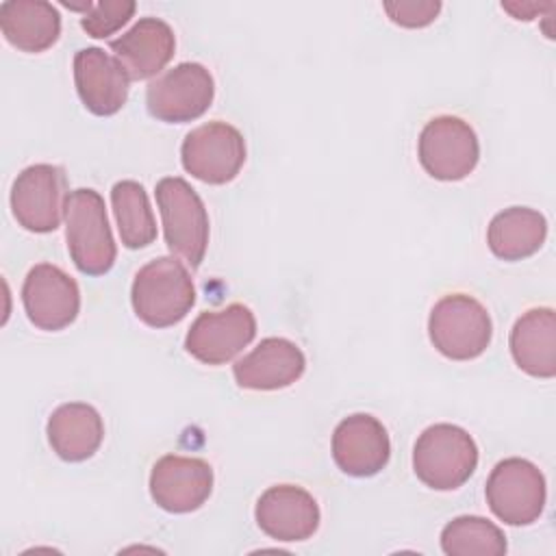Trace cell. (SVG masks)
Masks as SVG:
<instances>
[{
    "label": "cell",
    "mask_w": 556,
    "mask_h": 556,
    "mask_svg": "<svg viewBox=\"0 0 556 556\" xmlns=\"http://www.w3.org/2000/svg\"><path fill=\"white\" fill-rule=\"evenodd\" d=\"M254 334V313L235 302L222 311L200 313L185 337V350L204 365H224L250 345Z\"/></svg>",
    "instance_id": "8fae6325"
},
{
    "label": "cell",
    "mask_w": 556,
    "mask_h": 556,
    "mask_svg": "<svg viewBox=\"0 0 556 556\" xmlns=\"http://www.w3.org/2000/svg\"><path fill=\"white\" fill-rule=\"evenodd\" d=\"M46 432L59 458L80 463L98 452L104 439V424L91 404L70 402L52 410Z\"/></svg>",
    "instance_id": "ffe728a7"
},
{
    "label": "cell",
    "mask_w": 556,
    "mask_h": 556,
    "mask_svg": "<svg viewBox=\"0 0 556 556\" xmlns=\"http://www.w3.org/2000/svg\"><path fill=\"white\" fill-rule=\"evenodd\" d=\"M130 302L146 326L167 328L187 317L195 304V287L178 258L159 256L135 274Z\"/></svg>",
    "instance_id": "6da1fadb"
},
{
    "label": "cell",
    "mask_w": 556,
    "mask_h": 556,
    "mask_svg": "<svg viewBox=\"0 0 556 556\" xmlns=\"http://www.w3.org/2000/svg\"><path fill=\"white\" fill-rule=\"evenodd\" d=\"M215 96L211 72L200 63H178L146 89L148 113L165 124L193 122L206 113Z\"/></svg>",
    "instance_id": "ba28073f"
},
{
    "label": "cell",
    "mask_w": 556,
    "mask_h": 556,
    "mask_svg": "<svg viewBox=\"0 0 556 556\" xmlns=\"http://www.w3.org/2000/svg\"><path fill=\"white\" fill-rule=\"evenodd\" d=\"M74 83L85 109L100 117L117 113L128 100L130 76L102 48H83L74 54Z\"/></svg>",
    "instance_id": "2e32d148"
},
{
    "label": "cell",
    "mask_w": 556,
    "mask_h": 556,
    "mask_svg": "<svg viewBox=\"0 0 556 556\" xmlns=\"http://www.w3.org/2000/svg\"><path fill=\"white\" fill-rule=\"evenodd\" d=\"M432 345L452 361L478 358L491 343L493 324L486 308L467 293L443 295L430 311Z\"/></svg>",
    "instance_id": "5b68a950"
},
{
    "label": "cell",
    "mask_w": 556,
    "mask_h": 556,
    "mask_svg": "<svg viewBox=\"0 0 556 556\" xmlns=\"http://www.w3.org/2000/svg\"><path fill=\"white\" fill-rule=\"evenodd\" d=\"M4 39L22 52H43L61 35V15L46 0H7L0 4Z\"/></svg>",
    "instance_id": "44dd1931"
},
{
    "label": "cell",
    "mask_w": 556,
    "mask_h": 556,
    "mask_svg": "<svg viewBox=\"0 0 556 556\" xmlns=\"http://www.w3.org/2000/svg\"><path fill=\"white\" fill-rule=\"evenodd\" d=\"M111 204L126 248L139 250L156 239V222L146 189L137 180H119L111 189Z\"/></svg>",
    "instance_id": "603a6c76"
},
{
    "label": "cell",
    "mask_w": 556,
    "mask_h": 556,
    "mask_svg": "<svg viewBox=\"0 0 556 556\" xmlns=\"http://www.w3.org/2000/svg\"><path fill=\"white\" fill-rule=\"evenodd\" d=\"M510 354L521 371L534 378L556 374V315L549 306L530 308L510 330Z\"/></svg>",
    "instance_id": "d6986e66"
},
{
    "label": "cell",
    "mask_w": 556,
    "mask_h": 556,
    "mask_svg": "<svg viewBox=\"0 0 556 556\" xmlns=\"http://www.w3.org/2000/svg\"><path fill=\"white\" fill-rule=\"evenodd\" d=\"M441 549L450 556H502L506 536L493 521L463 515L441 530Z\"/></svg>",
    "instance_id": "cb8c5ba5"
},
{
    "label": "cell",
    "mask_w": 556,
    "mask_h": 556,
    "mask_svg": "<svg viewBox=\"0 0 556 556\" xmlns=\"http://www.w3.org/2000/svg\"><path fill=\"white\" fill-rule=\"evenodd\" d=\"M306 369L304 352L289 339L267 337L250 354L232 365L241 389L276 391L293 384Z\"/></svg>",
    "instance_id": "e0dca14e"
},
{
    "label": "cell",
    "mask_w": 556,
    "mask_h": 556,
    "mask_svg": "<svg viewBox=\"0 0 556 556\" xmlns=\"http://www.w3.org/2000/svg\"><path fill=\"white\" fill-rule=\"evenodd\" d=\"M478 465L473 437L454 424L428 426L415 441L413 469L430 489L454 491L463 486Z\"/></svg>",
    "instance_id": "7a4b0ae2"
},
{
    "label": "cell",
    "mask_w": 556,
    "mask_h": 556,
    "mask_svg": "<svg viewBox=\"0 0 556 556\" xmlns=\"http://www.w3.org/2000/svg\"><path fill=\"white\" fill-rule=\"evenodd\" d=\"M417 156L426 174L437 180L467 178L480 159L476 130L456 115H437L419 132Z\"/></svg>",
    "instance_id": "52a82bcc"
},
{
    "label": "cell",
    "mask_w": 556,
    "mask_h": 556,
    "mask_svg": "<svg viewBox=\"0 0 556 556\" xmlns=\"http://www.w3.org/2000/svg\"><path fill=\"white\" fill-rule=\"evenodd\" d=\"M67 198L65 172L50 163H37L22 169L13 180L11 211L22 228L52 232L61 224Z\"/></svg>",
    "instance_id": "9c48e42d"
},
{
    "label": "cell",
    "mask_w": 556,
    "mask_h": 556,
    "mask_svg": "<svg viewBox=\"0 0 556 556\" xmlns=\"http://www.w3.org/2000/svg\"><path fill=\"white\" fill-rule=\"evenodd\" d=\"M389 20L404 28H421L437 20L441 11L439 0H400V2H384L382 4Z\"/></svg>",
    "instance_id": "484cf974"
},
{
    "label": "cell",
    "mask_w": 556,
    "mask_h": 556,
    "mask_svg": "<svg viewBox=\"0 0 556 556\" xmlns=\"http://www.w3.org/2000/svg\"><path fill=\"white\" fill-rule=\"evenodd\" d=\"M213 491V467L193 456H161L150 471V495L167 513L198 510Z\"/></svg>",
    "instance_id": "4fadbf2b"
},
{
    "label": "cell",
    "mask_w": 556,
    "mask_h": 556,
    "mask_svg": "<svg viewBox=\"0 0 556 556\" xmlns=\"http://www.w3.org/2000/svg\"><path fill=\"white\" fill-rule=\"evenodd\" d=\"M111 50L130 78L146 80L156 76L172 61L176 37L167 22L141 17L132 28L111 41Z\"/></svg>",
    "instance_id": "ac0fdd59"
},
{
    "label": "cell",
    "mask_w": 556,
    "mask_h": 556,
    "mask_svg": "<svg viewBox=\"0 0 556 556\" xmlns=\"http://www.w3.org/2000/svg\"><path fill=\"white\" fill-rule=\"evenodd\" d=\"M65 239L67 250L87 276L106 274L117 256V248L106 219V206L98 191L74 189L65 204Z\"/></svg>",
    "instance_id": "3957f363"
},
{
    "label": "cell",
    "mask_w": 556,
    "mask_h": 556,
    "mask_svg": "<svg viewBox=\"0 0 556 556\" xmlns=\"http://www.w3.org/2000/svg\"><path fill=\"white\" fill-rule=\"evenodd\" d=\"M254 517L258 528L276 541H306L319 528L315 497L295 484H276L261 493Z\"/></svg>",
    "instance_id": "9a60e30c"
},
{
    "label": "cell",
    "mask_w": 556,
    "mask_h": 556,
    "mask_svg": "<svg viewBox=\"0 0 556 556\" xmlns=\"http://www.w3.org/2000/svg\"><path fill=\"white\" fill-rule=\"evenodd\" d=\"M486 504L491 513L508 526H530L545 508V478L526 458L500 460L486 480Z\"/></svg>",
    "instance_id": "8992f818"
},
{
    "label": "cell",
    "mask_w": 556,
    "mask_h": 556,
    "mask_svg": "<svg viewBox=\"0 0 556 556\" xmlns=\"http://www.w3.org/2000/svg\"><path fill=\"white\" fill-rule=\"evenodd\" d=\"M547 237L545 217L528 206L500 211L486 230L489 250L502 261H521L539 252Z\"/></svg>",
    "instance_id": "7402d4cb"
},
{
    "label": "cell",
    "mask_w": 556,
    "mask_h": 556,
    "mask_svg": "<svg viewBox=\"0 0 556 556\" xmlns=\"http://www.w3.org/2000/svg\"><path fill=\"white\" fill-rule=\"evenodd\" d=\"M391 456V441L382 421L356 413L339 421L332 434V458L337 467L354 478L380 473Z\"/></svg>",
    "instance_id": "5bb4252c"
},
{
    "label": "cell",
    "mask_w": 556,
    "mask_h": 556,
    "mask_svg": "<svg viewBox=\"0 0 556 556\" xmlns=\"http://www.w3.org/2000/svg\"><path fill=\"white\" fill-rule=\"evenodd\" d=\"M137 4L132 0H102L91 4V9L80 17V26L87 35L96 39H104L119 30L135 13Z\"/></svg>",
    "instance_id": "d4e9b609"
},
{
    "label": "cell",
    "mask_w": 556,
    "mask_h": 556,
    "mask_svg": "<svg viewBox=\"0 0 556 556\" xmlns=\"http://www.w3.org/2000/svg\"><path fill=\"white\" fill-rule=\"evenodd\" d=\"M26 317L39 330H63L80 311V291L76 280L52 263L30 267L22 285Z\"/></svg>",
    "instance_id": "7c38bea8"
},
{
    "label": "cell",
    "mask_w": 556,
    "mask_h": 556,
    "mask_svg": "<svg viewBox=\"0 0 556 556\" xmlns=\"http://www.w3.org/2000/svg\"><path fill=\"white\" fill-rule=\"evenodd\" d=\"M167 248L187 265L200 267L208 245V215L195 189L178 176L161 178L154 187Z\"/></svg>",
    "instance_id": "277c9868"
},
{
    "label": "cell",
    "mask_w": 556,
    "mask_h": 556,
    "mask_svg": "<svg viewBox=\"0 0 556 556\" xmlns=\"http://www.w3.org/2000/svg\"><path fill=\"white\" fill-rule=\"evenodd\" d=\"M552 4H526V2H502V9H506L515 20H532L534 17V13L539 11L541 13V9H549Z\"/></svg>",
    "instance_id": "4316f807"
},
{
    "label": "cell",
    "mask_w": 556,
    "mask_h": 556,
    "mask_svg": "<svg viewBox=\"0 0 556 556\" xmlns=\"http://www.w3.org/2000/svg\"><path fill=\"white\" fill-rule=\"evenodd\" d=\"M180 161L193 178L208 185H226L245 163V139L226 122H208L185 137Z\"/></svg>",
    "instance_id": "30bf717a"
}]
</instances>
